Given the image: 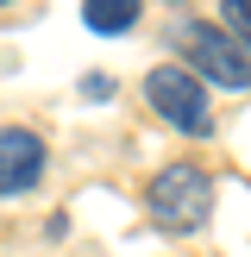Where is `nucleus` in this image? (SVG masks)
Here are the masks:
<instances>
[{
    "instance_id": "obj_1",
    "label": "nucleus",
    "mask_w": 251,
    "mask_h": 257,
    "mask_svg": "<svg viewBox=\"0 0 251 257\" xmlns=\"http://www.w3.org/2000/svg\"><path fill=\"white\" fill-rule=\"evenodd\" d=\"M145 207H151V220L170 226V232H195L213 213V182L195 163H163V170L151 176V188H145Z\"/></svg>"
},
{
    "instance_id": "obj_2",
    "label": "nucleus",
    "mask_w": 251,
    "mask_h": 257,
    "mask_svg": "<svg viewBox=\"0 0 251 257\" xmlns=\"http://www.w3.org/2000/svg\"><path fill=\"white\" fill-rule=\"evenodd\" d=\"M145 100L176 132H207V82H201L188 63H157V69L145 75Z\"/></svg>"
},
{
    "instance_id": "obj_3",
    "label": "nucleus",
    "mask_w": 251,
    "mask_h": 257,
    "mask_svg": "<svg viewBox=\"0 0 251 257\" xmlns=\"http://www.w3.org/2000/svg\"><path fill=\"white\" fill-rule=\"evenodd\" d=\"M176 38H182V57L195 63V75H201V82H213V88H232V94H245V88H251V57H245V50H238L232 38L220 32V25H201V19H188Z\"/></svg>"
},
{
    "instance_id": "obj_4",
    "label": "nucleus",
    "mask_w": 251,
    "mask_h": 257,
    "mask_svg": "<svg viewBox=\"0 0 251 257\" xmlns=\"http://www.w3.org/2000/svg\"><path fill=\"white\" fill-rule=\"evenodd\" d=\"M44 176V138L25 125H0V195H25Z\"/></svg>"
},
{
    "instance_id": "obj_5",
    "label": "nucleus",
    "mask_w": 251,
    "mask_h": 257,
    "mask_svg": "<svg viewBox=\"0 0 251 257\" xmlns=\"http://www.w3.org/2000/svg\"><path fill=\"white\" fill-rule=\"evenodd\" d=\"M138 13H145V0H82V25H88V32H100V38L132 32Z\"/></svg>"
},
{
    "instance_id": "obj_6",
    "label": "nucleus",
    "mask_w": 251,
    "mask_h": 257,
    "mask_svg": "<svg viewBox=\"0 0 251 257\" xmlns=\"http://www.w3.org/2000/svg\"><path fill=\"white\" fill-rule=\"evenodd\" d=\"M220 32L251 57V0H220Z\"/></svg>"
},
{
    "instance_id": "obj_7",
    "label": "nucleus",
    "mask_w": 251,
    "mask_h": 257,
    "mask_svg": "<svg viewBox=\"0 0 251 257\" xmlns=\"http://www.w3.org/2000/svg\"><path fill=\"white\" fill-rule=\"evenodd\" d=\"M0 7H7V0H0Z\"/></svg>"
}]
</instances>
